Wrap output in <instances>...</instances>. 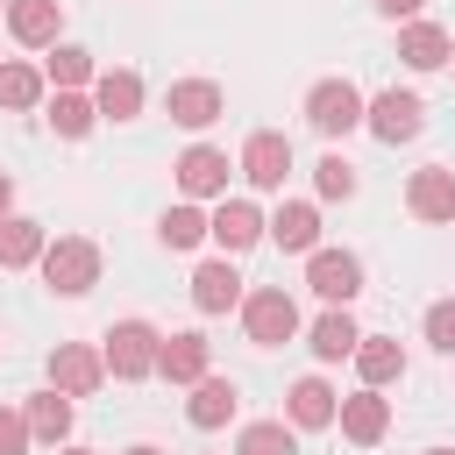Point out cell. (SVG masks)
Segmentation results:
<instances>
[{"label":"cell","mask_w":455,"mask_h":455,"mask_svg":"<svg viewBox=\"0 0 455 455\" xmlns=\"http://www.w3.org/2000/svg\"><path fill=\"white\" fill-rule=\"evenodd\" d=\"M43 71L36 64H0V107L7 114H28V107H43Z\"/></svg>","instance_id":"cell-28"},{"label":"cell","mask_w":455,"mask_h":455,"mask_svg":"<svg viewBox=\"0 0 455 455\" xmlns=\"http://www.w3.org/2000/svg\"><path fill=\"white\" fill-rule=\"evenodd\" d=\"M306 284H313V299L348 306V299L363 291V256H355V249H313V256H306Z\"/></svg>","instance_id":"cell-7"},{"label":"cell","mask_w":455,"mask_h":455,"mask_svg":"<svg viewBox=\"0 0 455 455\" xmlns=\"http://www.w3.org/2000/svg\"><path fill=\"white\" fill-rule=\"evenodd\" d=\"M235 405H242V391H235L228 377H213V370H206V377L192 384V398H185V419H192L199 434H213V427H228V419H235Z\"/></svg>","instance_id":"cell-18"},{"label":"cell","mask_w":455,"mask_h":455,"mask_svg":"<svg viewBox=\"0 0 455 455\" xmlns=\"http://www.w3.org/2000/svg\"><path fill=\"white\" fill-rule=\"evenodd\" d=\"M370 7H377L384 21H419V7H427V0H370Z\"/></svg>","instance_id":"cell-34"},{"label":"cell","mask_w":455,"mask_h":455,"mask_svg":"<svg viewBox=\"0 0 455 455\" xmlns=\"http://www.w3.org/2000/svg\"><path fill=\"white\" fill-rule=\"evenodd\" d=\"M427 455H455V448H427Z\"/></svg>","instance_id":"cell-38"},{"label":"cell","mask_w":455,"mask_h":455,"mask_svg":"<svg viewBox=\"0 0 455 455\" xmlns=\"http://www.w3.org/2000/svg\"><path fill=\"white\" fill-rule=\"evenodd\" d=\"M235 455H299V434L284 419H249L235 434Z\"/></svg>","instance_id":"cell-29"},{"label":"cell","mask_w":455,"mask_h":455,"mask_svg":"<svg viewBox=\"0 0 455 455\" xmlns=\"http://www.w3.org/2000/svg\"><path fill=\"white\" fill-rule=\"evenodd\" d=\"M341 434H348L355 448H377V441L391 434V405H384L377 384H363L355 398H341Z\"/></svg>","instance_id":"cell-15"},{"label":"cell","mask_w":455,"mask_h":455,"mask_svg":"<svg viewBox=\"0 0 455 455\" xmlns=\"http://www.w3.org/2000/svg\"><path fill=\"white\" fill-rule=\"evenodd\" d=\"M355 341H363V327L348 320V306H327V313L313 320V334H306V348H313L320 363H341V355H355Z\"/></svg>","instance_id":"cell-24"},{"label":"cell","mask_w":455,"mask_h":455,"mask_svg":"<svg viewBox=\"0 0 455 455\" xmlns=\"http://www.w3.org/2000/svg\"><path fill=\"white\" fill-rule=\"evenodd\" d=\"M419 327H427V341H434V348H441V355H455V299H434V306H427V320H419Z\"/></svg>","instance_id":"cell-32"},{"label":"cell","mask_w":455,"mask_h":455,"mask_svg":"<svg viewBox=\"0 0 455 455\" xmlns=\"http://www.w3.org/2000/svg\"><path fill=\"white\" fill-rule=\"evenodd\" d=\"M50 384L71 391V398H92V391L107 384V355L85 348V341H57V348H50Z\"/></svg>","instance_id":"cell-10"},{"label":"cell","mask_w":455,"mask_h":455,"mask_svg":"<svg viewBox=\"0 0 455 455\" xmlns=\"http://www.w3.org/2000/svg\"><path fill=\"white\" fill-rule=\"evenodd\" d=\"M270 242H277L284 256H313V249H320V206L284 199V206L270 213Z\"/></svg>","instance_id":"cell-17"},{"label":"cell","mask_w":455,"mask_h":455,"mask_svg":"<svg viewBox=\"0 0 455 455\" xmlns=\"http://www.w3.org/2000/svg\"><path fill=\"white\" fill-rule=\"evenodd\" d=\"M156 348H164V334H156L149 320H114V327L100 334L107 377H121V384H142V377H156Z\"/></svg>","instance_id":"cell-2"},{"label":"cell","mask_w":455,"mask_h":455,"mask_svg":"<svg viewBox=\"0 0 455 455\" xmlns=\"http://www.w3.org/2000/svg\"><path fill=\"white\" fill-rule=\"evenodd\" d=\"M28 412H14V405H0V455H28Z\"/></svg>","instance_id":"cell-33"},{"label":"cell","mask_w":455,"mask_h":455,"mask_svg":"<svg viewBox=\"0 0 455 455\" xmlns=\"http://www.w3.org/2000/svg\"><path fill=\"white\" fill-rule=\"evenodd\" d=\"M121 455H164V448H156V441H135V448H121Z\"/></svg>","instance_id":"cell-36"},{"label":"cell","mask_w":455,"mask_h":455,"mask_svg":"<svg viewBox=\"0 0 455 455\" xmlns=\"http://www.w3.org/2000/svg\"><path fill=\"white\" fill-rule=\"evenodd\" d=\"M7 213H14V178L0 171V220H7Z\"/></svg>","instance_id":"cell-35"},{"label":"cell","mask_w":455,"mask_h":455,"mask_svg":"<svg viewBox=\"0 0 455 455\" xmlns=\"http://www.w3.org/2000/svg\"><path fill=\"white\" fill-rule=\"evenodd\" d=\"M405 206H412V220H455V171L448 164H419L412 185H405Z\"/></svg>","instance_id":"cell-13"},{"label":"cell","mask_w":455,"mask_h":455,"mask_svg":"<svg viewBox=\"0 0 455 455\" xmlns=\"http://www.w3.org/2000/svg\"><path fill=\"white\" fill-rule=\"evenodd\" d=\"M0 14H7V0H0Z\"/></svg>","instance_id":"cell-39"},{"label":"cell","mask_w":455,"mask_h":455,"mask_svg":"<svg viewBox=\"0 0 455 455\" xmlns=\"http://www.w3.org/2000/svg\"><path fill=\"white\" fill-rule=\"evenodd\" d=\"M36 270H43V284H50L57 299H85V291L100 284V242H92V235H57Z\"/></svg>","instance_id":"cell-1"},{"label":"cell","mask_w":455,"mask_h":455,"mask_svg":"<svg viewBox=\"0 0 455 455\" xmlns=\"http://www.w3.org/2000/svg\"><path fill=\"white\" fill-rule=\"evenodd\" d=\"M171 171H178L185 199H228V171H242V164H228V149H213V142H192Z\"/></svg>","instance_id":"cell-8"},{"label":"cell","mask_w":455,"mask_h":455,"mask_svg":"<svg viewBox=\"0 0 455 455\" xmlns=\"http://www.w3.org/2000/svg\"><path fill=\"white\" fill-rule=\"evenodd\" d=\"M242 299H249V291H242V277H235L228 256H213V263L192 270V306H199V313H228V306H242Z\"/></svg>","instance_id":"cell-20"},{"label":"cell","mask_w":455,"mask_h":455,"mask_svg":"<svg viewBox=\"0 0 455 455\" xmlns=\"http://www.w3.org/2000/svg\"><path fill=\"white\" fill-rule=\"evenodd\" d=\"M355 377L377 384V391L398 384V377H405V348H398L391 334H363V341H355Z\"/></svg>","instance_id":"cell-25"},{"label":"cell","mask_w":455,"mask_h":455,"mask_svg":"<svg viewBox=\"0 0 455 455\" xmlns=\"http://www.w3.org/2000/svg\"><path fill=\"white\" fill-rule=\"evenodd\" d=\"M21 412H28V434H36V441H50V448H64V441H71V419H78L71 391H57V384H50V391H36Z\"/></svg>","instance_id":"cell-22"},{"label":"cell","mask_w":455,"mask_h":455,"mask_svg":"<svg viewBox=\"0 0 455 455\" xmlns=\"http://www.w3.org/2000/svg\"><path fill=\"white\" fill-rule=\"evenodd\" d=\"M92 121H100V107H92L85 92H57V100H50V128H57L64 142H85Z\"/></svg>","instance_id":"cell-30"},{"label":"cell","mask_w":455,"mask_h":455,"mask_svg":"<svg viewBox=\"0 0 455 455\" xmlns=\"http://www.w3.org/2000/svg\"><path fill=\"white\" fill-rule=\"evenodd\" d=\"M7 36L21 50H50L64 36V7L57 0H7Z\"/></svg>","instance_id":"cell-12"},{"label":"cell","mask_w":455,"mask_h":455,"mask_svg":"<svg viewBox=\"0 0 455 455\" xmlns=\"http://www.w3.org/2000/svg\"><path fill=\"white\" fill-rule=\"evenodd\" d=\"M363 114H370V100H363L355 78H320V85L306 92V121H313L327 142H341L348 128H363Z\"/></svg>","instance_id":"cell-3"},{"label":"cell","mask_w":455,"mask_h":455,"mask_svg":"<svg viewBox=\"0 0 455 455\" xmlns=\"http://www.w3.org/2000/svg\"><path fill=\"white\" fill-rule=\"evenodd\" d=\"M242 334H249L256 348H284V341L299 334V306H291V291H284V284L249 291V299H242Z\"/></svg>","instance_id":"cell-4"},{"label":"cell","mask_w":455,"mask_h":455,"mask_svg":"<svg viewBox=\"0 0 455 455\" xmlns=\"http://www.w3.org/2000/svg\"><path fill=\"white\" fill-rule=\"evenodd\" d=\"M284 419H291V427H334V419H341V391H334L327 377H299V384L284 391Z\"/></svg>","instance_id":"cell-14"},{"label":"cell","mask_w":455,"mask_h":455,"mask_svg":"<svg viewBox=\"0 0 455 455\" xmlns=\"http://www.w3.org/2000/svg\"><path fill=\"white\" fill-rule=\"evenodd\" d=\"M206 220H213V235H206V242H220V256H242V249H256V242L270 235V220L256 213V199H220Z\"/></svg>","instance_id":"cell-11"},{"label":"cell","mask_w":455,"mask_h":455,"mask_svg":"<svg viewBox=\"0 0 455 455\" xmlns=\"http://www.w3.org/2000/svg\"><path fill=\"white\" fill-rule=\"evenodd\" d=\"M43 249H50L43 220H28V213L0 220V270H28V263H43Z\"/></svg>","instance_id":"cell-23"},{"label":"cell","mask_w":455,"mask_h":455,"mask_svg":"<svg viewBox=\"0 0 455 455\" xmlns=\"http://www.w3.org/2000/svg\"><path fill=\"white\" fill-rule=\"evenodd\" d=\"M363 128H370L377 142H391V149H398V142H412V135L427 128V100H419V92H398V85H391V92H377V100H370Z\"/></svg>","instance_id":"cell-5"},{"label":"cell","mask_w":455,"mask_h":455,"mask_svg":"<svg viewBox=\"0 0 455 455\" xmlns=\"http://www.w3.org/2000/svg\"><path fill=\"white\" fill-rule=\"evenodd\" d=\"M206 363H213L206 334H164V348H156V377H171V384H199Z\"/></svg>","instance_id":"cell-21"},{"label":"cell","mask_w":455,"mask_h":455,"mask_svg":"<svg viewBox=\"0 0 455 455\" xmlns=\"http://www.w3.org/2000/svg\"><path fill=\"white\" fill-rule=\"evenodd\" d=\"M448 64H455V57H448Z\"/></svg>","instance_id":"cell-41"},{"label":"cell","mask_w":455,"mask_h":455,"mask_svg":"<svg viewBox=\"0 0 455 455\" xmlns=\"http://www.w3.org/2000/svg\"><path fill=\"white\" fill-rule=\"evenodd\" d=\"M164 114H171L178 128H192V135H199V128H213V121L228 114V92H220L213 78H178V85L164 92Z\"/></svg>","instance_id":"cell-9"},{"label":"cell","mask_w":455,"mask_h":455,"mask_svg":"<svg viewBox=\"0 0 455 455\" xmlns=\"http://www.w3.org/2000/svg\"><path fill=\"white\" fill-rule=\"evenodd\" d=\"M206 235H213V220H206L192 199H185V206H164V220H156V242H164V249H199Z\"/></svg>","instance_id":"cell-27"},{"label":"cell","mask_w":455,"mask_h":455,"mask_svg":"<svg viewBox=\"0 0 455 455\" xmlns=\"http://www.w3.org/2000/svg\"><path fill=\"white\" fill-rule=\"evenodd\" d=\"M313 185H320V199H355V164H348L341 149H327V156L313 164Z\"/></svg>","instance_id":"cell-31"},{"label":"cell","mask_w":455,"mask_h":455,"mask_svg":"<svg viewBox=\"0 0 455 455\" xmlns=\"http://www.w3.org/2000/svg\"><path fill=\"white\" fill-rule=\"evenodd\" d=\"M57 455H100V448H57Z\"/></svg>","instance_id":"cell-37"},{"label":"cell","mask_w":455,"mask_h":455,"mask_svg":"<svg viewBox=\"0 0 455 455\" xmlns=\"http://www.w3.org/2000/svg\"><path fill=\"white\" fill-rule=\"evenodd\" d=\"M398 57H405V71H441L455 57V36L441 21H405L398 28Z\"/></svg>","instance_id":"cell-16"},{"label":"cell","mask_w":455,"mask_h":455,"mask_svg":"<svg viewBox=\"0 0 455 455\" xmlns=\"http://www.w3.org/2000/svg\"><path fill=\"white\" fill-rule=\"evenodd\" d=\"M92 107H100V121H135V114H142V78H135L128 64L100 71V78H92Z\"/></svg>","instance_id":"cell-19"},{"label":"cell","mask_w":455,"mask_h":455,"mask_svg":"<svg viewBox=\"0 0 455 455\" xmlns=\"http://www.w3.org/2000/svg\"><path fill=\"white\" fill-rule=\"evenodd\" d=\"M0 64H7V57H0Z\"/></svg>","instance_id":"cell-40"},{"label":"cell","mask_w":455,"mask_h":455,"mask_svg":"<svg viewBox=\"0 0 455 455\" xmlns=\"http://www.w3.org/2000/svg\"><path fill=\"white\" fill-rule=\"evenodd\" d=\"M242 178L256 185V192H284V178H291V135H277V128H256L249 142H242Z\"/></svg>","instance_id":"cell-6"},{"label":"cell","mask_w":455,"mask_h":455,"mask_svg":"<svg viewBox=\"0 0 455 455\" xmlns=\"http://www.w3.org/2000/svg\"><path fill=\"white\" fill-rule=\"evenodd\" d=\"M43 78H50L57 92H78V85H92L100 71H92V50H78V43H50V57H43Z\"/></svg>","instance_id":"cell-26"}]
</instances>
